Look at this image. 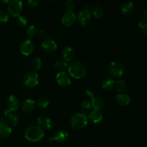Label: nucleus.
<instances>
[{"mask_svg": "<svg viewBox=\"0 0 147 147\" xmlns=\"http://www.w3.org/2000/svg\"><path fill=\"white\" fill-rule=\"evenodd\" d=\"M69 74L76 79H80L84 77L87 73L86 66L79 61H73L67 67Z\"/></svg>", "mask_w": 147, "mask_h": 147, "instance_id": "obj_1", "label": "nucleus"}, {"mask_svg": "<svg viewBox=\"0 0 147 147\" xmlns=\"http://www.w3.org/2000/svg\"><path fill=\"white\" fill-rule=\"evenodd\" d=\"M45 136L44 130L39 126H32L29 127L24 133L26 139L32 142H37L41 140Z\"/></svg>", "mask_w": 147, "mask_h": 147, "instance_id": "obj_2", "label": "nucleus"}, {"mask_svg": "<svg viewBox=\"0 0 147 147\" xmlns=\"http://www.w3.org/2000/svg\"><path fill=\"white\" fill-rule=\"evenodd\" d=\"M70 126L76 130H81L88 124V118L83 113H76L70 121Z\"/></svg>", "mask_w": 147, "mask_h": 147, "instance_id": "obj_3", "label": "nucleus"}, {"mask_svg": "<svg viewBox=\"0 0 147 147\" xmlns=\"http://www.w3.org/2000/svg\"><path fill=\"white\" fill-rule=\"evenodd\" d=\"M125 70L124 65L119 60H115L111 63L109 66V73L114 78H119L122 76Z\"/></svg>", "mask_w": 147, "mask_h": 147, "instance_id": "obj_4", "label": "nucleus"}, {"mask_svg": "<svg viewBox=\"0 0 147 147\" xmlns=\"http://www.w3.org/2000/svg\"><path fill=\"white\" fill-rule=\"evenodd\" d=\"M23 9V2L19 0L9 1L7 4V11L13 17H17L20 15Z\"/></svg>", "mask_w": 147, "mask_h": 147, "instance_id": "obj_5", "label": "nucleus"}, {"mask_svg": "<svg viewBox=\"0 0 147 147\" xmlns=\"http://www.w3.org/2000/svg\"><path fill=\"white\" fill-rule=\"evenodd\" d=\"M23 83L24 86L29 88L36 87L39 83V76L36 72H30L26 73L23 77Z\"/></svg>", "mask_w": 147, "mask_h": 147, "instance_id": "obj_6", "label": "nucleus"}, {"mask_svg": "<svg viewBox=\"0 0 147 147\" xmlns=\"http://www.w3.org/2000/svg\"><path fill=\"white\" fill-rule=\"evenodd\" d=\"M34 43L30 39H27L22 42L20 45V51L22 55L28 56L31 55L34 50Z\"/></svg>", "mask_w": 147, "mask_h": 147, "instance_id": "obj_7", "label": "nucleus"}, {"mask_svg": "<svg viewBox=\"0 0 147 147\" xmlns=\"http://www.w3.org/2000/svg\"><path fill=\"white\" fill-rule=\"evenodd\" d=\"M1 121L5 122L9 126H16L19 122V118L17 114L7 110L1 117Z\"/></svg>", "mask_w": 147, "mask_h": 147, "instance_id": "obj_8", "label": "nucleus"}, {"mask_svg": "<svg viewBox=\"0 0 147 147\" xmlns=\"http://www.w3.org/2000/svg\"><path fill=\"white\" fill-rule=\"evenodd\" d=\"M91 20V14L90 11L87 9L81 10L78 16V22L81 26L88 25Z\"/></svg>", "mask_w": 147, "mask_h": 147, "instance_id": "obj_9", "label": "nucleus"}, {"mask_svg": "<svg viewBox=\"0 0 147 147\" xmlns=\"http://www.w3.org/2000/svg\"><path fill=\"white\" fill-rule=\"evenodd\" d=\"M56 80L59 86L62 87H67L71 84V79L66 72L61 71L57 73Z\"/></svg>", "mask_w": 147, "mask_h": 147, "instance_id": "obj_10", "label": "nucleus"}, {"mask_svg": "<svg viewBox=\"0 0 147 147\" xmlns=\"http://www.w3.org/2000/svg\"><path fill=\"white\" fill-rule=\"evenodd\" d=\"M76 16L72 11H67L64 13L61 19V23L65 27H70L75 23Z\"/></svg>", "mask_w": 147, "mask_h": 147, "instance_id": "obj_11", "label": "nucleus"}, {"mask_svg": "<svg viewBox=\"0 0 147 147\" xmlns=\"http://www.w3.org/2000/svg\"><path fill=\"white\" fill-rule=\"evenodd\" d=\"M68 138V134L64 129H58L55 133L53 134L52 137L50 138V141H54V142L63 143L65 142Z\"/></svg>", "mask_w": 147, "mask_h": 147, "instance_id": "obj_12", "label": "nucleus"}, {"mask_svg": "<svg viewBox=\"0 0 147 147\" xmlns=\"http://www.w3.org/2000/svg\"><path fill=\"white\" fill-rule=\"evenodd\" d=\"M41 47L47 53H53L57 48V45L52 39H46L42 42Z\"/></svg>", "mask_w": 147, "mask_h": 147, "instance_id": "obj_13", "label": "nucleus"}, {"mask_svg": "<svg viewBox=\"0 0 147 147\" xmlns=\"http://www.w3.org/2000/svg\"><path fill=\"white\" fill-rule=\"evenodd\" d=\"M7 107H8L7 110L11 112L15 111L20 107V100L17 96L11 95V96H9L8 99H7Z\"/></svg>", "mask_w": 147, "mask_h": 147, "instance_id": "obj_14", "label": "nucleus"}, {"mask_svg": "<svg viewBox=\"0 0 147 147\" xmlns=\"http://www.w3.org/2000/svg\"><path fill=\"white\" fill-rule=\"evenodd\" d=\"M37 126L41 127L44 130H50L53 127V122L50 118L40 117L37 120Z\"/></svg>", "mask_w": 147, "mask_h": 147, "instance_id": "obj_15", "label": "nucleus"}, {"mask_svg": "<svg viewBox=\"0 0 147 147\" xmlns=\"http://www.w3.org/2000/svg\"><path fill=\"white\" fill-rule=\"evenodd\" d=\"M36 106V103L34 100H32V99H27L24 100L22 104V110L24 112V113H31L34 110Z\"/></svg>", "mask_w": 147, "mask_h": 147, "instance_id": "obj_16", "label": "nucleus"}, {"mask_svg": "<svg viewBox=\"0 0 147 147\" xmlns=\"http://www.w3.org/2000/svg\"><path fill=\"white\" fill-rule=\"evenodd\" d=\"M91 105L92 108L95 111H100L104 108V101H103L101 98L94 96L93 97L91 98Z\"/></svg>", "mask_w": 147, "mask_h": 147, "instance_id": "obj_17", "label": "nucleus"}, {"mask_svg": "<svg viewBox=\"0 0 147 147\" xmlns=\"http://www.w3.org/2000/svg\"><path fill=\"white\" fill-rule=\"evenodd\" d=\"M115 100L120 106H128L131 103V98L126 93H120L116 96Z\"/></svg>", "mask_w": 147, "mask_h": 147, "instance_id": "obj_18", "label": "nucleus"}, {"mask_svg": "<svg viewBox=\"0 0 147 147\" xmlns=\"http://www.w3.org/2000/svg\"><path fill=\"white\" fill-rule=\"evenodd\" d=\"M11 128L5 122L0 121V138H7L11 134Z\"/></svg>", "mask_w": 147, "mask_h": 147, "instance_id": "obj_19", "label": "nucleus"}, {"mask_svg": "<svg viewBox=\"0 0 147 147\" xmlns=\"http://www.w3.org/2000/svg\"><path fill=\"white\" fill-rule=\"evenodd\" d=\"M63 60L65 62L71 61L72 59L74 57V50L71 47H65L63 50L62 53Z\"/></svg>", "mask_w": 147, "mask_h": 147, "instance_id": "obj_20", "label": "nucleus"}, {"mask_svg": "<svg viewBox=\"0 0 147 147\" xmlns=\"http://www.w3.org/2000/svg\"><path fill=\"white\" fill-rule=\"evenodd\" d=\"M115 85V80L112 78L106 77L102 80L101 87L105 90H111Z\"/></svg>", "mask_w": 147, "mask_h": 147, "instance_id": "obj_21", "label": "nucleus"}, {"mask_svg": "<svg viewBox=\"0 0 147 147\" xmlns=\"http://www.w3.org/2000/svg\"><path fill=\"white\" fill-rule=\"evenodd\" d=\"M134 10V4L132 1H126L123 3L121 7V12L125 15L131 14Z\"/></svg>", "mask_w": 147, "mask_h": 147, "instance_id": "obj_22", "label": "nucleus"}, {"mask_svg": "<svg viewBox=\"0 0 147 147\" xmlns=\"http://www.w3.org/2000/svg\"><path fill=\"white\" fill-rule=\"evenodd\" d=\"M88 118L93 123H100V122L103 120V115H102L101 113H100V111H98L93 110L90 113Z\"/></svg>", "mask_w": 147, "mask_h": 147, "instance_id": "obj_23", "label": "nucleus"}, {"mask_svg": "<svg viewBox=\"0 0 147 147\" xmlns=\"http://www.w3.org/2000/svg\"><path fill=\"white\" fill-rule=\"evenodd\" d=\"M90 14H93L94 16V17H96V18L99 19L103 17V15H104V11H103V9L100 8V7L95 6V7H93L92 8Z\"/></svg>", "mask_w": 147, "mask_h": 147, "instance_id": "obj_24", "label": "nucleus"}, {"mask_svg": "<svg viewBox=\"0 0 147 147\" xmlns=\"http://www.w3.org/2000/svg\"><path fill=\"white\" fill-rule=\"evenodd\" d=\"M42 60L40 57H35V58L33 59L31 62V67L32 68L33 70L34 71H37V70H40L42 67Z\"/></svg>", "mask_w": 147, "mask_h": 147, "instance_id": "obj_25", "label": "nucleus"}, {"mask_svg": "<svg viewBox=\"0 0 147 147\" xmlns=\"http://www.w3.org/2000/svg\"><path fill=\"white\" fill-rule=\"evenodd\" d=\"M114 87L116 88V90L120 93H123L126 90V84L123 80H119L115 82Z\"/></svg>", "mask_w": 147, "mask_h": 147, "instance_id": "obj_26", "label": "nucleus"}, {"mask_svg": "<svg viewBox=\"0 0 147 147\" xmlns=\"http://www.w3.org/2000/svg\"><path fill=\"white\" fill-rule=\"evenodd\" d=\"M49 103H49L48 99L46 98L45 97H40L37 99L36 104H37V106L40 107V109H45L49 106Z\"/></svg>", "mask_w": 147, "mask_h": 147, "instance_id": "obj_27", "label": "nucleus"}, {"mask_svg": "<svg viewBox=\"0 0 147 147\" xmlns=\"http://www.w3.org/2000/svg\"><path fill=\"white\" fill-rule=\"evenodd\" d=\"M55 67L60 70H65L68 67V63L63 60H57L55 63Z\"/></svg>", "mask_w": 147, "mask_h": 147, "instance_id": "obj_28", "label": "nucleus"}, {"mask_svg": "<svg viewBox=\"0 0 147 147\" xmlns=\"http://www.w3.org/2000/svg\"><path fill=\"white\" fill-rule=\"evenodd\" d=\"M92 108L91 102L89 101L88 100H83L80 104V110L82 112H86L88 111L90 109Z\"/></svg>", "mask_w": 147, "mask_h": 147, "instance_id": "obj_29", "label": "nucleus"}, {"mask_svg": "<svg viewBox=\"0 0 147 147\" xmlns=\"http://www.w3.org/2000/svg\"><path fill=\"white\" fill-rule=\"evenodd\" d=\"M17 23L20 27H24L27 26V23H28V20L24 16L20 15L19 17H17Z\"/></svg>", "mask_w": 147, "mask_h": 147, "instance_id": "obj_30", "label": "nucleus"}, {"mask_svg": "<svg viewBox=\"0 0 147 147\" xmlns=\"http://www.w3.org/2000/svg\"><path fill=\"white\" fill-rule=\"evenodd\" d=\"M37 27L34 25H31L27 28V34L30 37H32L34 36H35V34H37Z\"/></svg>", "mask_w": 147, "mask_h": 147, "instance_id": "obj_31", "label": "nucleus"}, {"mask_svg": "<svg viewBox=\"0 0 147 147\" xmlns=\"http://www.w3.org/2000/svg\"><path fill=\"white\" fill-rule=\"evenodd\" d=\"M139 27L140 28L141 32L142 34H146L147 33V22L146 20H142L139 22Z\"/></svg>", "mask_w": 147, "mask_h": 147, "instance_id": "obj_32", "label": "nucleus"}, {"mask_svg": "<svg viewBox=\"0 0 147 147\" xmlns=\"http://www.w3.org/2000/svg\"><path fill=\"white\" fill-rule=\"evenodd\" d=\"M9 20V14L4 11H0V22H7Z\"/></svg>", "mask_w": 147, "mask_h": 147, "instance_id": "obj_33", "label": "nucleus"}, {"mask_svg": "<svg viewBox=\"0 0 147 147\" xmlns=\"http://www.w3.org/2000/svg\"><path fill=\"white\" fill-rule=\"evenodd\" d=\"M75 7V2L72 0H67L65 3V7L67 9V11H72Z\"/></svg>", "mask_w": 147, "mask_h": 147, "instance_id": "obj_34", "label": "nucleus"}, {"mask_svg": "<svg viewBox=\"0 0 147 147\" xmlns=\"http://www.w3.org/2000/svg\"><path fill=\"white\" fill-rule=\"evenodd\" d=\"M40 1L38 0H30L27 1V6L30 7H35L39 4Z\"/></svg>", "mask_w": 147, "mask_h": 147, "instance_id": "obj_35", "label": "nucleus"}, {"mask_svg": "<svg viewBox=\"0 0 147 147\" xmlns=\"http://www.w3.org/2000/svg\"><path fill=\"white\" fill-rule=\"evenodd\" d=\"M86 94H87L88 96H90V98H92L95 96V92L93 89L89 88L86 90Z\"/></svg>", "mask_w": 147, "mask_h": 147, "instance_id": "obj_36", "label": "nucleus"}, {"mask_svg": "<svg viewBox=\"0 0 147 147\" xmlns=\"http://www.w3.org/2000/svg\"><path fill=\"white\" fill-rule=\"evenodd\" d=\"M39 36L41 38H45L46 37V32L44 30H40L39 31Z\"/></svg>", "mask_w": 147, "mask_h": 147, "instance_id": "obj_37", "label": "nucleus"}]
</instances>
